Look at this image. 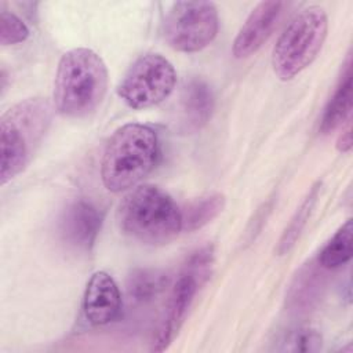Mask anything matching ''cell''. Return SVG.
Listing matches in <instances>:
<instances>
[{"mask_svg":"<svg viewBox=\"0 0 353 353\" xmlns=\"http://www.w3.org/2000/svg\"><path fill=\"white\" fill-rule=\"evenodd\" d=\"M214 110V94L211 87L193 79L185 84L181 94V123L186 131L201 130L211 119Z\"/></svg>","mask_w":353,"mask_h":353,"instance_id":"7c38bea8","label":"cell"},{"mask_svg":"<svg viewBox=\"0 0 353 353\" xmlns=\"http://www.w3.org/2000/svg\"><path fill=\"white\" fill-rule=\"evenodd\" d=\"M102 216L95 205L85 200L72 201L62 212L59 232L63 241L74 250L90 251L101 230Z\"/></svg>","mask_w":353,"mask_h":353,"instance_id":"30bf717a","label":"cell"},{"mask_svg":"<svg viewBox=\"0 0 353 353\" xmlns=\"http://www.w3.org/2000/svg\"><path fill=\"white\" fill-rule=\"evenodd\" d=\"M108 90V69L103 59L90 48H73L58 63L54 81V103L66 117L91 114Z\"/></svg>","mask_w":353,"mask_h":353,"instance_id":"3957f363","label":"cell"},{"mask_svg":"<svg viewBox=\"0 0 353 353\" xmlns=\"http://www.w3.org/2000/svg\"><path fill=\"white\" fill-rule=\"evenodd\" d=\"M336 149L342 153H347L352 149V127L349 125L338 138Z\"/></svg>","mask_w":353,"mask_h":353,"instance_id":"ffe728a7","label":"cell"},{"mask_svg":"<svg viewBox=\"0 0 353 353\" xmlns=\"http://www.w3.org/2000/svg\"><path fill=\"white\" fill-rule=\"evenodd\" d=\"M156 131L143 124L130 123L114 131L101 160V178L110 192H123L139 183L160 159Z\"/></svg>","mask_w":353,"mask_h":353,"instance_id":"6da1fadb","label":"cell"},{"mask_svg":"<svg viewBox=\"0 0 353 353\" xmlns=\"http://www.w3.org/2000/svg\"><path fill=\"white\" fill-rule=\"evenodd\" d=\"M172 63L160 54L141 55L117 85L119 97L132 109H148L167 99L175 88Z\"/></svg>","mask_w":353,"mask_h":353,"instance_id":"52a82bcc","label":"cell"},{"mask_svg":"<svg viewBox=\"0 0 353 353\" xmlns=\"http://www.w3.org/2000/svg\"><path fill=\"white\" fill-rule=\"evenodd\" d=\"M328 32L324 8L310 6L296 12L276 41L272 66L276 76L291 80L306 69L323 48Z\"/></svg>","mask_w":353,"mask_h":353,"instance_id":"5b68a950","label":"cell"},{"mask_svg":"<svg viewBox=\"0 0 353 353\" xmlns=\"http://www.w3.org/2000/svg\"><path fill=\"white\" fill-rule=\"evenodd\" d=\"M167 285V276L157 269H137L131 273L127 291L131 301L148 303L153 301Z\"/></svg>","mask_w":353,"mask_h":353,"instance_id":"9a60e30c","label":"cell"},{"mask_svg":"<svg viewBox=\"0 0 353 353\" xmlns=\"http://www.w3.org/2000/svg\"><path fill=\"white\" fill-rule=\"evenodd\" d=\"M285 3L262 1L250 12L233 41V55L247 58L256 52L276 28Z\"/></svg>","mask_w":353,"mask_h":353,"instance_id":"9c48e42d","label":"cell"},{"mask_svg":"<svg viewBox=\"0 0 353 353\" xmlns=\"http://www.w3.org/2000/svg\"><path fill=\"white\" fill-rule=\"evenodd\" d=\"M352 110V68L347 61L345 72L330 98L320 120L321 134H330L338 128L350 114Z\"/></svg>","mask_w":353,"mask_h":353,"instance_id":"4fadbf2b","label":"cell"},{"mask_svg":"<svg viewBox=\"0 0 353 353\" xmlns=\"http://www.w3.org/2000/svg\"><path fill=\"white\" fill-rule=\"evenodd\" d=\"M319 190H320V183H316L312 188V190L309 192V194L305 197V200L302 201V204L299 205L296 212L294 214L288 228L284 230V233L280 239V243H279V247H277V252L280 255L288 252L294 247L296 239L299 237L302 229L305 228V225H306V222H307V219H309V216H310V214L314 208V204H316L317 196H319Z\"/></svg>","mask_w":353,"mask_h":353,"instance_id":"e0dca14e","label":"cell"},{"mask_svg":"<svg viewBox=\"0 0 353 353\" xmlns=\"http://www.w3.org/2000/svg\"><path fill=\"white\" fill-rule=\"evenodd\" d=\"M29 37V28L26 23L11 11H1L0 14V44L12 46L25 41Z\"/></svg>","mask_w":353,"mask_h":353,"instance_id":"d6986e66","label":"cell"},{"mask_svg":"<svg viewBox=\"0 0 353 353\" xmlns=\"http://www.w3.org/2000/svg\"><path fill=\"white\" fill-rule=\"evenodd\" d=\"M321 335L312 328H296L288 332L281 343L280 350L287 352H316L321 347Z\"/></svg>","mask_w":353,"mask_h":353,"instance_id":"ac0fdd59","label":"cell"},{"mask_svg":"<svg viewBox=\"0 0 353 353\" xmlns=\"http://www.w3.org/2000/svg\"><path fill=\"white\" fill-rule=\"evenodd\" d=\"M225 203V196L221 193H211L194 200L182 211V230L201 229L222 212Z\"/></svg>","mask_w":353,"mask_h":353,"instance_id":"5bb4252c","label":"cell"},{"mask_svg":"<svg viewBox=\"0 0 353 353\" xmlns=\"http://www.w3.org/2000/svg\"><path fill=\"white\" fill-rule=\"evenodd\" d=\"M51 105L46 98H28L0 119V183L22 172L40 146L51 123Z\"/></svg>","mask_w":353,"mask_h":353,"instance_id":"277c9868","label":"cell"},{"mask_svg":"<svg viewBox=\"0 0 353 353\" xmlns=\"http://www.w3.org/2000/svg\"><path fill=\"white\" fill-rule=\"evenodd\" d=\"M353 222L346 221L330 239L319 255V263L325 269H336L347 263L352 258Z\"/></svg>","mask_w":353,"mask_h":353,"instance_id":"2e32d148","label":"cell"},{"mask_svg":"<svg viewBox=\"0 0 353 353\" xmlns=\"http://www.w3.org/2000/svg\"><path fill=\"white\" fill-rule=\"evenodd\" d=\"M121 310V295L114 279L106 272H95L84 290L83 312L95 325H105L116 320Z\"/></svg>","mask_w":353,"mask_h":353,"instance_id":"8fae6325","label":"cell"},{"mask_svg":"<svg viewBox=\"0 0 353 353\" xmlns=\"http://www.w3.org/2000/svg\"><path fill=\"white\" fill-rule=\"evenodd\" d=\"M218 10L211 1H178L165 15L163 32L168 46L181 52H197L216 36Z\"/></svg>","mask_w":353,"mask_h":353,"instance_id":"ba28073f","label":"cell"},{"mask_svg":"<svg viewBox=\"0 0 353 353\" xmlns=\"http://www.w3.org/2000/svg\"><path fill=\"white\" fill-rule=\"evenodd\" d=\"M116 219L125 236L149 245L167 244L182 230V211L174 199L150 183L139 185L123 197Z\"/></svg>","mask_w":353,"mask_h":353,"instance_id":"7a4b0ae2","label":"cell"},{"mask_svg":"<svg viewBox=\"0 0 353 353\" xmlns=\"http://www.w3.org/2000/svg\"><path fill=\"white\" fill-rule=\"evenodd\" d=\"M212 254V247L205 245L193 252L183 265V269L171 290L163 317L159 323L156 335L152 342V350L163 352L178 334L199 287L208 277V270L214 256Z\"/></svg>","mask_w":353,"mask_h":353,"instance_id":"8992f818","label":"cell"}]
</instances>
